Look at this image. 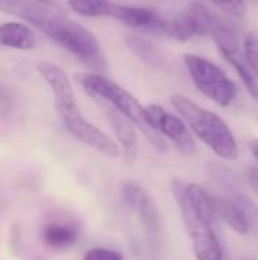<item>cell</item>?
I'll return each instance as SVG.
<instances>
[{"label":"cell","mask_w":258,"mask_h":260,"mask_svg":"<svg viewBox=\"0 0 258 260\" xmlns=\"http://www.w3.org/2000/svg\"><path fill=\"white\" fill-rule=\"evenodd\" d=\"M79 230L75 224L65 221L47 222L41 230V239L50 250H67L78 241Z\"/></svg>","instance_id":"14"},{"label":"cell","mask_w":258,"mask_h":260,"mask_svg":"<svg viewBox=\"0 0 258 260\" xmlns=\"http://www.w3.org/2000/svg\"><path fill=\"white\" fill-rule=\"evenodd\" d=\"M172 190L179 206L196 260H224V251L214 230L213 197L199 184L173 180Z\"/></svg>","instance_id":"2"},{"label":"cell","mask_w":258,"mask_h":260,"mask_svg":"<svg viewBox=\"0 0 258 260\" xmlns=\"http://www.w3.org/2000/svg\"><path fill=\"white\" fill-rule=\"evenodd\" d=\"M36 44V35L30 26L20 21L0 24V46L18 50H30Z\"/></svg>","instance_id":"15"},{"label":"cell","mask_w":258,"mask_h":260,"mask_svg":"<svg viewBox=\"0 0 258 260\" xmlns=\"http://www.w3.org/2000/svg\"><path fill=\"white\" fill-rule=\"evenodd\" d=\"M170 101L196 137L201 139L216 155L228 161L237 158L239 149L236 139L220 116L202 108L184 94H173Z\"/></svg>","instance_id":"3"},{"label":"cell","mask_w":258,"mask_h":260,"mask_svg":"<svg viewBox=\"0 0 258 260\" xmlns=\"http://www.w3.org/2000/svg\"><path fill=\"white\" fill-rule=\"evenodd\" d=\"M211 37L214 40V43L217 44L220 53L224 55V58L234 67V70L239 73V76L242 78L246 90L251 93L252 98H258V84L257 79L254 78V75L251 73L246 61H245V56H243V52L240 50V44H239V38H237V34L236 30L225 24L222 20L213 27L211 30Z\"/></svg>","instance_id":"9"},{"label":"cell","mask_w":258,"mask_h":260,"mask_svg":"<svg viewBox=\"0 0 258 260\" xmlns=\"http://www.w3.org/2000/svg\"><path fill=\"white\" fill-rule=\"evenodd\" d=\"M126 43L129 46V49L138 56L141 58L143 61H146L148 64H152V66H161L163 62V55L161 52L148 40L141 38V37H132L129 35L126 38Z\"/></svg>","instance_id":"16"},{"label":"cell","mask_w":258,"mask_h":260,"mask_svg":"<svg viewBox=\"0 0 258 260\" xmlns=\"http://www.w3.org/2000/svg\"><path fill=\"white\" fill-rule=\"evenodd\" d=\"M105 0H70L68 8L84 17H103Z\"/></svg>","instance_id":"17"},{"label":"cell","mask_w":258,"mask_h":260,"mask_svg":"<svg viewBox=\"0 0 258 260\" xmlns=\"http://www.w3.org/2000/svg\"><path fill=\"white\" fill-rule=\"evenodd\" d=\"M257 99H258V98H257Z\"/></svg>","instance_id":"23"},{"label":"cell","mask_w":258,"mask_h":260,"mask_svg":"<svg viewBox=\"0 0 258 260\" xmlns=\"http://www.w3.org/2000/svg\"><path fill=\"white\" fill-rule=\"evenodd\" d=\"M0 11L30 23L59 47L88 66L94 69L105 67V56L94 34L58 8L33 0H0Z\"/></svg>","instance_id":"1"},{"label":"cell","mask_w":258,"mask_h":260,"mask_svg":"<svg viewBox=\"0 0 258 260\" xmlns=\"http://www.w3.org/2000/svg\"><path fill=\"white\" fill-rule=\"evenodd\" d=\"M122 193H123L125 203L140 215L146 229H149L151 232H157L158 213L149 195L140 186L134 183H125L122 187Z\"/></svg>","instance_id":"13"},{"label":"cell","mask_w":258,"mask_h":260,"mask_svg":"<svg viewBox=\"0 0 258 260\" xmlns=\"http://www.w3.org/2000/svg\"><path fill=\"white\" fill-rule=\"evenodd\" d=\"M220 21L214 12L202 3H190L186 11L167 21L166 35L179 41H187L196 35L211 34L213 27Z\"/></svg>","instance_id":"7"},{"label":"cell","mask_w":258,"mask_h":260,"mask_svg":"<svg viewBox=\"0 0 258 260\" xmlns=\"http://www.w3.org/2000/svg\"><path fill=\"white\" fill-rule=\"evenodd\" d=\"M243 56L245 61L254 75V78H258V37L254 34H249L245 38L243 43Z\"/></svg>","instance_id":"18"},{"label":"cell","mask_w":258,"mask_h":260,"mask_svg":"<svg viewBox=\"0 0 258 260\" xmlns=\"http://www.w3.org/2000/svg\"><path fill=\"white\" fill-rule=\"evenodd\" d=\"M56 113L59 119L62 120V125L65 126V129L81 143L111 158H116L120 155L119 146L102 129L90 123L82 116V113L78 108V104L73 107H67V108H56Z\"/></svg>","instance_id":"6"},{"label":"cell","mask_w":258,"mask_h":260,"mask_svg":"<svg viewBox=\"0 0 258 260\" xmlns=\"http://www.w3.org/2000/svg\"><path fill=\"white\" fill-rule=\"evenodd\" d=\"M144 122L151 131L170 139L186 155H192L195 152V140L182 119L178 116L166 111L160 105H149L144 107Z\"/></svg>","instance_id":"8"},{"label":"cell","mask_w":258,"mask_h":260,"mask_svg":"<svg viewBox=\"0 0 258 260\" xmlns=\"http://www.w3.org/2000/svg\"><path fill=\"white\" fill-rule=\"evenodd\" d=\"M76 79L88 94L106 102L129 122H134L158 149H164L166 143L163 137L151 131L144 122V107L128 90L100 73H81Z\"/></svg>","instance_id":"4"},{"label":"cell","mask_w":258,"mask_h":260,"mask_svg":"<svg viewBox=\"0 0 258 260\" xmlns=\"http://www.w3.org/2000/svg\"><path fill=\"white\" fill-rule=\"evenodd\" d=\"M184 62L196 88L220 107H228L236 98V84L220 67L199 55H184Z\"/></svg>","instance_id":"5"},{"label":"cell","mask_w":258,"mask_h":260,"mask_svg":"<svg viewBox=\"0 0 258 260\" xmlns=\"http://www.w3.org/2000/svg\"><path fill=\"white\" fill-rule=\"evenodd\" d=\"M214 8H217L222 12H225L227 15H231L236 18L243 17L246 12V5L243 2H217V3H214Z\"/></svg>","instance_id":"20"},{"label":"cell","mask_w":258,"mask_h":260,"mask_svg":"<svg viewBox=\"0 0 258 260\" xmlns=\"http://www.w3.org/2000/svg\"><path fill=\"white\" fill-rule=\"evenodd\" d=\"M246 178H248V183H249L251 189L258 195V168H248Z\"/></svg>","instance_id":"21"},{"label":"cell","mask_w":258,"mask_h":260,"mask_svg":"<svg viewBox=\"0 0 258 260\" xmlns=\"http://www.w3.org/2000/svg\"><path fill=\"white\" fill-rule=\"evenodd\" d=\"M97 105L103 110L109 125L113 126L114 129V134L122 146V152H123V158L128 165H132L137 158V151H138V146H137V134H135V129L132 128L131 122L123 117L120 113H117L113 107H109L106 102L97 99V98H93Z\"/></svg>","instance_id":"11"},{"label":"cell","mask_w":258,"mask_h":260,"mask_svg":"<svg viewBox=\"0 0 258 260\" xmlns=\"http://www.w3.org/2000/svg\"><path fill=\"white\" fill-rule=\"evenodd\" d=\"M103 17H113L123 24L144 30L152 34H163L167 32V18H164L160 12L143 8V6H131V5H120L116 2H106Z\"/></svg>","instance_id":"10"},{"label":"cell","mask_w":258,"mask_h":260,"mask_svg":"<svg viewBox=\"0 0 258 260\" xmlns=\"http://www.w3.org/2000/svg\"><path fill=\"white\" fill-rule=\"evenodd\" d=\"M249 149H251V152H252L254 158L258 161V139L252 140V142L249 143Z\"/></svg>","instance_id":"22"},{"label":"cell","mask_w":258,"mask_h":260,"mask_svg":"<svg viewBox=\"0 0 258 260\" xmlns=\"http://www.w3.org/2000/svg\"><path fill=\"white\" fill-rule=\"evenodd\" d=\"M84 260H123V256L119 251L109 248H91L85 253Z\"/></svg>","instance_id":"19"},{"label":"cell","mask_w":258,"mask_h":260,"mask_svg":"<svg viewBox=\"0 0 258 260\" xmlns=\"http://www.w3.org/2000/svg\"><path fill=\"white\" fill-rule=\"evenodd\" d=\"M36 70L52 88L55 98V108H67L76 105L71 81L61 67L49 61H41L36 64Z\"/></svg>","instance_id":"12"}]
</instances>
